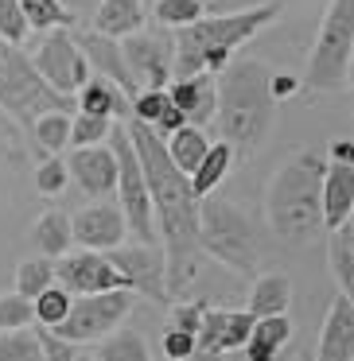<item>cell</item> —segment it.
<instances>
[{
	"label": "cell",
	"instance_id": "1",
	"mask_svg": "<svg viewBox=\"0 0 354 361\" xmlns=\"http://www.w3.org/2000/svg\"><path fill=\"white\" fill-rule=\"evenodd\" d=\"M129 136L141 156V167L148 175L152 206H156V226H160V245L167 252V291L172 299H187L191 288L199 283L206 264L203 249V198L183 167H175L167 140L152 125L129 117Z\"/></svg>",
	"mask_w": 354,
	"mask_h": 361
},
{
	"label": "cell",
	"instance_id": "2",
	"mask_svg": "<svg viewBox=\"0 0 354 361\" xmlns=\"http://www.w3.org/2000/svg\"><path fill=\"white\" fill-rule=\"evenodd\" d=\"M276 20H281V0H265V4L234 8V12H206L199 24L175 32V78L222 74L234 63L237 51Z\"/></svg>",
	"mask_w": 354,
	"mask_h": 361
},
{
	"label": "cell",
	"instance_id": "3",
	"mask_svg": "<svg viewBox=\"0 0 354 361\" xmlns=\"http://www.w3.org/2000/svg\"><path fill=\"white\" fill-rule=\"evenodd\" d=\"M323 175H327V159L304 148L284 159L269 179L265 218L269 229L284 245H307L327 229V221H323Z\"/></svg>",
	"mask_w": 354,
	"mask_h": 361
},
{
	"label": "cell",
	"instance_id": "4",
	"mask_svg": "<svg viewBox=\"0 0 354 361\" xmlns=\"http://www.w3.org/2000/svg\"><path fill=\"white\" fill-rule=\"evenodd\" d=\"M276 105L281 97L273 94V71L253 59H234L218 74V136L237 148V156L261 148L265 136L273 133Z\"/></svg>",
	"mask_w": 354,
	"mask_h": 361
},
{
	"label": "cell",
	"instance_id": "5",
	"mask_svg": "<svg viewBox=\"0 0 354 361\" xmlns=\"http://www.w3.org/2000/svg\"><path fill=\"white\" fill-rule=\"evenodd\" d=\"M0 109H8L12 117L24 125V133L35 125V117L51 109L78 113V102L71 94H59L47 78L40 74L32 55H24L20 43L0 39Z\"/></svg>",
	"mask_w": 354,
	"mask_h": 361
},
{
	"label": "cell",
	"instance_id": "6",
	"mask_svg": "<svg viewBox=\"0 0 354 361\" xmlns=\"http://www.w3.org/2000/svg\"><path fill=\"white\" fill-rule=\"evenodd\" d=\"M350 63H354V0H327L319 35H315L304 66V86L315 90V94L343 90Z\"/></svg>",
	"mask_w": 354,
	"mask_h": 361
},
{
	"label": "cell",
	"instance_id": "7",
	"mask_svg": "<svg viewBox=\"0 0 354 361\" xmlns=\"http://www.w3.org/2000/svg\"><path fill=\"white\" fill-rule=\"evenodd\" d=\"M203 249L211 260L226 264L234 276H257L261 260V233L253 221L226 198H203Z\"/></svg>",
	"mask_w": 354,
	"mask_h": 361
},
{
	"label": "cell",
	"instance_id": "8",
	"mask_svg": "<svg viewBox=\"0 0 354 361\" xmlns=\"http://www.w3.org/2000/svg\"><path fill=\"white\" fill-rule=\"evenodd\" d=\"M113 152L121 159V179H117V202L129 218V233L136 241H160V226H156V206H152V190H148V175L141 167V156L133 148V136H129V125L117 121L110 136Z\"/></svg>",
	"mask_w": 354,
	"mask_h": 361
},
{
	"label": "cell",
	"instance_id": "9",
	"mask_svg": "<svg viewBox=\"0 0 354 361\" xmlns=\"http://www.w3.org/2000/svg\"><path fill=\"white\" fill-rule=\"evenodd\" d=\"M133 295L136 291H129V288L94 291V295H74V307H71V314H66V322H59V326H51V330H59L63 338H71V342H78V345L102 342L105 334H113V330L129 319V311H133Z\"/></svg>",
	"mask_w": 354,
	"mask_h": 361
},
{
	"label": "cell",
	"instance_id": "10",
	"mask_svg": "<svg viewBox=\"0 0 354 361\" xmlns=\"http://www.w3.org/2000/svg\"><path fill=\"white\" fill-rule=\"evenodd\" d=\"M35 66L40 74L59 90V94H78L90 78H94V66H90L86 51H82L78 35L71 27H55V32H43L40 47H35Z\"/></svg>",
	"mask_w": 354,
	"mask_h": 361
},
{
	"label": "cell",
	"instance_id": "11",
	"mask_svg": "<svg viewBox=\"0 0 354 361\" xmlns=\"http://www.w3.org/2000/svg\"><path fill=\"white\" fill-rule=\"evenodd\" d=\"M125 63L141 90H167L175 78V32L167 27H141L136 35L121 39Z\"/></svg>",
	"mask_w": 354,
	"mask_h": 361
},
{
	"label": "cell",
	"instance_id": "12",
	"mask_svg": "<svg viewBox=\"0 0 354 361\" xmlns=\"http://www.w3.org/2000/svg\"><path fill=\"white\" fill-rule=\"evenodd\" d=\"M110 257L121 268L129 291L152 299V303H172V291H167V252L160 241L117 245V249H110Z\"/></svg>",
	"mask_w": 354,
	"mask_h": 361
},
{
	"label": "cell",
	"instance_id": "13",
	"mask_svg": "<svg viewBox=\"0 0 354 361\" xmlns=\"http://www.w3.org/2000/svg\"><path fill=\"white\" fill-rule=\"evenodd\" d=\"M55 272H59V283L71 288L74 295H94V291L129 288L125 276H121V268L113 264V257L110 252H98V249H78V252L59 257Z\"/></svg>",
	"mask_w": 354,
	"mask_h": 361
},
{
	"label": "cell",
	"instance_id": "14",
	"mask_svg": "<svg viewBox=\"0 0 354 361\" xmlns=\"http://www.w3.org/2000/svg\"><path fill=\"white\" fill-rule=\"evenodd\" d=\"M125 237H129V218L121 210V202H94L74 214V245L78 249L110 252L117 245H125Z\"/></svg>",
	"mask_w": 354,
	"mask_h": 361
},
{
	"label": "cell",
	"instance_id": "15",
	"mask_svg": "<svg viewBox=\"0 0 354 361\" xmlns=\"http://www.w3.org/2000/svg\"><path fill=\"white\" fill-rule=\"evenodd\" d=\"M71 164V179L86 190L90 198H110L117 195L121 179V159L113 152V144H90V148H74L66 156Z\"/></svg>",
	"mask_w": 354,
	"mask_h": 361
},
{
	"label": "cell",
	"instance_id": "16",
	"mask_svg": "<svg viewBox=\"0 0 354 361\" xmlns=\"http://www.w3.org/2000/svg\"><path fill=\"white\" fill-rule=\"evenodd\" d=\"M257 314L245 311H226V307H206L203 330H199V350L203 353H230V350H245Z\"/></svg>",
	"mask_w": 354,
	"mask_h": 361
},
{
	"label": "cell",
	"instance_id": "17",
	"mask_svg": "<svg viewBox=\"0 0 354 361\" xmlns=\"http://www.w3.org/2000/svg\"><path fill=\"white\" fill-rule=\"evenodd\" d=\"M315 361H354V299L338 291L319 326Z\"/></svg>",
	"mask_w": 354,
	"mask_h": 361
},
{
	"label": "cell",
	"instance_id": "18",
	"mask_svg": "<svg viewBox=\"0 0 354 361\" xmlns=\"http://www.w3.org/2000/svg\"><path fill=\"white\" fill-rule=\"evenodd\" d=\"M74 35H78L82 51H86V59H90V66H94V74L117 82L129 97L141 94V86H136L133 71H129V63H125V47H121V39L102 35V32H94V27H90V32H74Z\"/></svg>",
	"mask_w": 354,
	"mask_h": 361
},
{
	"label": "cell",
	"instance_id": "19",
	"mask_svg": "<svg viewBox=\"0 0 354 361\" xmlns=\"http://www.w3.org/2000/svg\"><path fill=\"white\" fill-rule=\"evenodd\" d=\"M172 102L187 113L191 125H211L218 117V74H187V78H175L172 86Z\"/></svg>",
	"mask_w": 354,
	"mask_h": 361
},
{
	"label": "cell",
	"instance_id": "20",
	"mask_svg": "<svg viewBox=\"0 0 354 361\" xmlns=\"http://www.w3.org/2000/svg\"><path fill=\"white\" fill-rule=\"evenodd\" d=\"M323 221L327 233L346 221H354V164L346 159H327V175H323Z\"/></svg>",
	"mask_w": 354,
	"mask_h": 361
},
{
	"label": "cell",
	"instance_id": "21",
	"mask_svg": "<svg viewBox=\"0 0 354 361\" xmlns=\"http://www.w3.org/2000/svg\"><path fill=\"white\" fill-rule=\"evenodd\" d=\"M74 102H78V113H94V117H113V121L133 117V97H129L117 82L102 78V74H94V78L74 94Z\"/></svg>",
	"mask_w": 354,
	"mask_h": 361
},
{
	"label": "cell",
	"instance_id": "22",
	"mask_svg": "<svg viewBox=\"0 0 354 361\" xmlns=\"http://www.w3.org/2000/svg\"><path fill=\"white\" fill-rule=\"evenodd\" d=\"M144 24H148V12L141 0H102L94 12V32L113 35V39H129Z\"/></svg>",
	"mask_w": 354,
	"mask_h": 361
},
{
	"label": "cell",
	"instance_id": "23",
	"mask_svg": "<svg viewBox=\"0 0 354 361\" xmlns=\"http://www.w3.org/2000/svg\"><path fill=\"white\" fill-rule=\"evenodd\" d=\"M296 326H292L288 314H269V319H257L249 342H245V361H276L281 350L292 342Z\"/></svg>",
	"mask_w": 354,
	"mask_h": 361
},
{
	"label": "cell",
	"instance_id": "24",
	"mask_svg": "<svg viewBox=\"0 0 354 361\" xmlns=\"http://www.w3.org/2000/svg\"><path fill=\"white\" fill-rule=\"evenodd\" d=\"M292 307V280L284 272H257L249 288V311L257 319L269 314H288Z\"/></svg>",
	"mask_w": 354,
	"mask_h": 361
},
{
	"label": "cell",
	"instance_id": "25",
	"mask_svg": "<svg viewBox=\"0 0 354 361\" xmlns=\"http://www.w3.org/2000/svg\"><path fill=\"white\" fill-rule=\"evenodd\" d=\"M32 241H35V249H40L43 257H51V260L66 257L71 245H74V218L63 214V210L40 214V218H35V229H32Z\"/></svg>",
	"mask_w": 354,
	"mask_h": 361
},
{
	"label": "cell",
	"instance_id": "26",
	"mask_svg": "<svg viewBox=\"0 0 354 361\" xmlns=\"http://www.w3.org/2000/svg\"><path fill=\"white\" fill-rule=\"evenodd\" d=\"M32 133V144L43 152V156H59L63 148H71V133H74V113L66 109H51L43 117H35V125L28 128Z\"/></svg>",
	"mask_w": 354,
	"mask_h": 361
},
{
	"label": "cell",
	"instance_id": "27",
	"mask_svg": "<svg viewBox=\"0 0 354 361\" xmlns=\"http://www.w3.org/2000/svg\"><path fill=\"white\" fill-rule=\"evenodd\" d=\"M234 159H237V148H234L230 140H214V144H211V152L203 156V164H199L195 171H191V183H195L199 198L214 195V187H218V183L230 175Z\"/></svg>",
	"mask_w": 354,
	"mask_h": 361
},
{
	"label": "cell",
	"instance_id": "28",
	"mask_svg": "<svg viewBox=\"0 0 354 361\" xmlns=\"http://www.w3.org/2000/svg\"><path fill=\"white\" fill-rule=\"evenodd\" d=\"M94 353H98V361H152L148 338L129 326H117L113 334H105Z\"/></svg>",
	"mask_w": 354,
	"mask_h": 361
},
{
	"label": "cell",
	"instance_id": "29",
	"mask_svg": "<svg viewBox=\"0 0 354 361\" xmlns=\"http://www.w3.org/2000/svg\"><path fill=\"white\" fill-rule=\"evenodd\" d=\"M211 136H206V128L203 125H183L179 133H172L167 136V152H172V159H175V167H183V171H195L199 164H203V156L211 152Z\"/></svg>",
	"mask_w": 354,
	"mask_h": 361
},
{
	"label": "cell",
	"instance_id": "30",
	"mask_svg": "<svg viewBox=\"0 0 354 361\" xmlns=\"http://www.w3.org/2000/svg\"><path fill=\"white\" fill-rule=\"evenodd\" d=\"M331 272L338 280V291L354 299V221L331 229Z\"/></svg>",
	"mask_w": 354,
	"mask_h": 361
},
{
	"label": "cell",
	"instance_id": "31",
	"mask_svg": "<svg viewBox=\"0 0 354 361\" xmlns=\"http://www.w3.org/2000/svg\"><path fill=\"white\" fill-rule=\"evenodd\" d=\"M0 361H47L40 342V330H0Z\"/></svg>",
	"mask_w": 354,
	"mask_h": 361
},
{
	"label": "cell",
	"instance_id": "32",
	"mask_svg": "<svg viewBox=\"0 0 354 361\" xmlns=\"http://www.w3.org/2000/svg\"><path fill=\"white\" fill-rule=\"evenodd\" d=\"M203 16H206L203 0H156V8H152V20L167 32H183V27L199 24Z\"/></svg>",
	"mask_w": 354,
	"mask_h": 361
},
{
	"label": "cell",
	"instance_id": "33",
	"mask_svg": "<svg viewBox=\"0 0 354 361\" xmlns=\"http://www.w3.org/2000/svg\"><path fill=\"white\" fill-rule=\"evenodd\" d=\"M24 16L32 24V32H55V27H74V12L66 8L63 0H20Z\"/></svg>",
	"mask_w": 354,
	"mask_h": 361
},
{
	"label": "cell",
	"instance_id": "34",
	"mask_svg": "<svg viewBox=\"0 0 354 361\" xmlns=\"http://www.w3.org/2000/svg\"><path fill=\"white\" fill-rule=\"evenodd\" d=\"M51 283H59V272H55V260L51 257H28V260H20V268H16V291H24V295H40V291H47Z\"/></svg>",
	"mask_w": 354,
	"mask_h": 361
},
{
	"label": "cell",
	"instance_id": "35",
	"mask_svg": "<svg viewBox=\"0 0 354 361\" xmlns=\"http://www.w3.org/2000/svg\"><path fill=\"white\" fill-rule=\"evenodd\" d=\"M71 307H74V291L63 288V283H51L47 291L35 295V322L40 326H59V322H66Z\"/></svg>",
	"mask_w": 354,
	"mask_h": 361
},
{
	"label": "cell",
	"instance_id": "36",
	"mask_svg": "<svg viewBox=\"0 0 354 361\" xmlns=\"http://www.w3.org/2000/svg\"><path fill=\"white\" fill-rule=\"evenodd\" d=\"M0 164L24 167L28 164V144H24V125L8 109H0Z\"/></svg>",
	"mask_w": 354,
	"mask_h": 361
},
{
	"label": "cell",
	"instance_id": "37",
	"mask_svg": "<svg viewBox=\"0 0 354 361\" xmlns=\"http://www.w3.org/2000/svg\"><path fill=\"white\" fill-rule=\"evenodd\" d=\"M24 326H40L35 322V299L24 291H4L0 295V330H24Z\"/></svg>",
	"mask_w": 354,
	"mask_h": 361
},
{
	"label": "cell",
	"instance_id": "38",
	"mask_svg": "<svg viewBox=\"0 0 354 361\" xmlns=\"http://www.w3.org/2000/svg\"><path fill=\"white\" fill-rule=\"evenodd\" d=\"M113 125H117L113 117H94V113H74L71 148H90V144H110Z\"/></svg>",
	"mask_w": 354,
	"mask_h": 361
},
{
	"label": "cell",
	"instance_id": "39",
	"mask_svg": "<svg viewBox=\"0 0 354 361\" xmlns=\"http://www.w3.org/2000/svg\"><path fill=\"white\" fill-rule=\"evenodd\" d=\"M32 179H35V190H40V195L55 198V195H63L66 183H71V164H66L63 156H43V164L35 167Z\"/></svg>",
	"mask_w": 354,
	"mask_h": 361
},
{
	"label": "cell",
	"instance_id": "40",
	"mask_svg": "<svg viewBox=\"0 0 354 361\" xmlns=\"http://www.w3.org/2000/svg\"><path fill=\"white\" fill-rule=\"evenodd\" d=\"M28 32H32V24H28V16H24V4H20V0H0V39L24 43Z\"/></svg>",
	"mask_w": 354,
	"mask_h": 361
},
{
	"label": "cell",
	"instance_id": "41",
	"mask_svg": "<svg viewBox=\"0 0 354 361\" xmlns=\"http://www.w3.org/2000/svg\"><path fill=\"white\" fill-rule=\"evenodd\" d=\"M203 319H206V303H203V299H172L167 326H179V330L199 334V330H203Z\"/></svg>",
	"mask_w": 354,
	"mask_h": 361
},
{
	"label": "cell",
	"instance_id": "42",
	"mask_svg": "<svg viewBox=\"0 0 354 361\" xmlns=\"http://www.w3.org/2000/svg\"><path fill=\"white\" fill-rule=\"evenodd\" d=\"M167 105H172V90H141L133 97V117L144 121V125H156Z\"/></svg>",
	"mask_w": 354,
	"mask_h": 361
},
{
	"label": "cell",
	"instance_id": "43",
	"mask_svg": "<svg viewBox=\"0 0 354 361\" xmlns=\"http://www.w3.org/2000/svg\"><path fill=\"white\" fill-rule=\"evenodd\" d=\"M167 361H187L191 353H199V334L191 330H179V326H167L164 330V342H160Z\"/></svg>",
	"mask_w": 354,
	"mask_h": 361
},
{
	"label": "cell",
	"instance_id": "44",
	"mask_svg": "<svg viewBox=\"0 0 354 361\" xmlns=\"http://www.w3.org/2000/svg\"><path fill=\"white\" fill-rule=\"evenodd\" d=\"M35 330H40V342H43L47 361H74V357H78V342L63 338L59 330H51V326H35Z\"/></svg>",
	"mask_w": 354,
	"mask_h": 361
},
{
	"label": "cell",
	"instance_id": "45",
	"mask_svg": "<svg viewBox=\"0 0 354 361\" xmlns=\"http://www.w3.org/2000/svg\"><path fill=\"white\" fill-rule=\"evenodd\" d=\"M296 86H300V82H296V78H288V74H273V94L281 97V102H284V97H288Z\"/></svg>",
	"mask_w": 354,
	"mask_h": 361
},
{
	"label": "cell",
	"instance_id": "46",
	"mask_svg": "<svg viewBox=\"0 0 354 361\" xmlns=\"http://www.w3.org/2000/svg\"><path fill=\"white\" fill-rule=\"evenodd\" d=\"M331 159H346V164H354V140H335Z\"/></svg>",
	"mask_w": 354,
	"mask_h": 361
},
{
	"label": "cell",
	"instance_id": "47",
	"mask_svg": "<svg viewBox=\"0 0 354 361\" xmlns=\"http://www.w3.org/2000/svg\"><path fill=\"white\" fill-rule=\"evenodd\" d=\"M206 12H230V0H203Z\"/></svg>",
	"mask_w": 354,
	"mask_h": 361
},
{
	"label": "cell",
	"instance_id": "48",
	"mask_svg": "<svg viewBox=\"0 0 354 361\" xmlns=\"http://www.w3.org/2000/svg\"><path fill=\"white\" fill-rule=\"evenodd\" d=\"M187 361H226V357H222V353H203V350H199V353H191Z\"/></svg>",
	"mask_w": 354,
	"mask_h": 361
},
{
	"label": "cell",
	"instance_id": "49",
	"mask_svg": "<svg viewBox=\"0 0 354 361\" xmlns=\"http://www.w3.org/2000/svg\"><path fill=\"white\" fill-rule=\"evenodd\" d=\"M346 90H350V105H354V63H350V74H346Z\"/></svg>",
	"mask_w": 354,
	"mask_h": 361
},
{
	"label": "cell",
	"instance_id": "50",
	"mask_svg": "<svg viewBox=\"0 0 354 361\" xmlns=\"http://www.w3.org/2000/svg\"><path fill=\"white\" fill-rule=\"evenodd\" d=\"M74 361H98V353H90V350H78V357Z\"/></svg>",
	"mask_w": 354,
	"mask_h": 361
},
{
	"label": "cell",
	"instance_id": "51",
	"mask_svg": "<svg viewBox=\"0 0 354 361\" xmlns=\"http://www.w3.org/2000/svg\"><path fill=\"white\" fill-rule=\"evenodd\" d=\"M296 361H315V350H312V353H300Z\"/></svg>",
	"mask_w": 354,
	"mask_h": 361
}]
</instances>
